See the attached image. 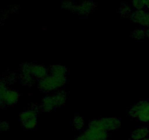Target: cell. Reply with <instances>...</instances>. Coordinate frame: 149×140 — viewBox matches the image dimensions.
<instances>
[{
  "label": "cell",
  "mask_w": 149,
  "mask_h": 140,
  "mask_svg": "<svg viewBox=\"0 0 149 140\" xmlns=\"http://www.w3.org/2000/svg\"><path fill=\"white\" fill-rule=\"evenodd\" d=\"M66 82V77H60L50 74L39 80V88L45 93L55 91L63 86Z\"/></svg>",
  "instance_id": "1"
},
{
  "label": "cell",
  "mask_w": 149,
  "mask_h": 140,
  "mask_svg": "<svg viewBox=\"0 0 149 140\" xmlns=\"http://www.w3.org/2000/svg\"><path fill=\"white\" fill-rule=\"evenodd\" d=\"M20 94L18 92L14 90L7 89V83L1 81L0 85V102L1 106H13L18 101Z\"/></svg>",
  "instance_id": "2"
},
{
  "label": "cell",
  "mask_w": 149,
  "mask_h": 140,
  "mask_svg": "<svg viewBox=\"0 0 149 140\" xmlns=\"http://www.w3.org/2000/svg\"><path fill=\"white\" fill-rule=\"evenodd\" d=\"M129 114L141 122L149 123V102L141 101L135 104L130 109Z\"/></svg>",
  "instance_id": "3"
},
{
  "label": "cell",
  "mask_w": 149,
  "mask_h": 140,
  "mask_svg": "<svg viewBox=\"0 0 149 140\" xmlns=\"http://www.w3.org/2000/svg\"><path fill=\"white\" fill-rule=\"evenodd\" d=\"M121 122L116 118H105L93 120L90 122L88 126L95 127L105 130L106 131H115L120 127Z\"/></svg>",
  "instance_id": "4"
},
{
  "label": "cell",
  "mask_w": 149,
  "mask_h": 140,
  "mask_svg": "<svg viewBox=\"0 0 149 140\" xmlns=\"http://www.w3.org/2000/svg\"><path fill=\"white\" fill-rule=\"evenodd\" d=\"M84 134L92 140H107L109 138L108 131L95 127L88 126Z\"/></svg>",
  "instance_id": "5"
},
{
  "label": "cell",
  "mask_w": 149,
  "mask_h": 140,
  "mask_svg": "<svg viewBox=\"0 0 149 140\" xmlns=\"http://www.w3.org/2000/svg\"><path fill=\"white\" fill-rule=\"evenodd\" d=\"M131 20L143 26L149 27V13L143 10H138L132 13Z\"/></svg>",
  "instance_id": "6"
},
{
  "label": "cell",
  "mask_w": 149,
  "mask_h": 140,
  "mask_svg": "<svg viewBox=\"0 0 149 140\" xmlns=\"http://www.w3.org/2000/svg\"><path fill=\"white\" fill-rule=\"evenodd\" d=\"M29 63H25L21 66V74L20 76V83L24 85H31L34 83V77L30 71Z\"/></svg>",
  "instance_id": "7"
},
{
  "label": "cell",
  "mask_w": 149,
  "mask_h": 140,
  "mask_svg": "<svg viewBox=\"0 0 149 140\" xmlns=\"http://www.w3.org/2000/svg\"><path fill=\"white\" fill-rule=\"evenodd\" d=\"M29 68H30L31 74L33 75L34 78L42 80L47 76L48 70L41 64H30Z\"/></svg>",
  "instance_id": "8"
},
{
  "label": "cell",
  "mask_w": 149,
  "mask_h": 140,
  "mask_svg": "<svg viewBox=\"0 0 149 140\" xmlns=\"http://www.w3.org/2000/svg\"><path fill=\"white\" fill-rule=\"evenodd\" d=\"M57 107L58 106H57L56 100H55L54 94L45 96L41 104V109L44 112H50Z\"/></svg>",
  "instance_id": "9"
},
{
  "label": "cell",
  "mask_w": 149,
  "mask_h": 140,
  "mask_svg": "<svg viewBox=\"0 0 149 140\" xmlns=\"http://www.w3.org/2000/svg\"><path fill=\"white\" fill-rule=\"evenodd\" d=\"M95 4L92 1H84L81 4L77 5L75 13H78L80 15H87L92 10H94Z\"/></svg>",
  "instance_id": "10"
},
{
  "label": "cell",
  "mask_w": 149,
  "mask_h": 140,
  "mask_svg": "<svg viewBox=\"0 0 149 140\" xmlns=\"http://www.w3.org/2000/svg\"><path fill=\"white\" fill-rule=\"evenodd\" d=\"M149 131L146 127H138L131 133L130 138L132 140H142L147 138Z\"/></svg>",
  "instance_id": "11"
},
{
  "label": "cell",
  "mask_w": 149,
  "mask_h": 140,
  "mask_svg": "<svg viewBox=\"0 0 149 140\" xmlns=\"http://www.w3.org/2000/svg\"><path fill=\"white\" fill-rule=\"evenodd\" d=\"M50 74L52 75L60 76V77H65L66 74L68 73V69L64 66L61 64H55L50 67Z\"/></svg>",
  "instance_id": "12"
},
{
  "label": "cell",
  "mask_w": 149,
  "mask_h": 140,
  "mask_svg": "<svg viewBox=\"0 0 149 140\" xmlns=\"http://www.w3.org/2000/svg\"><path fill=\"white\" fill-rule=\"evenodd\" d=\"M37 109L36 107H33L31 109H28L21 112L20 115V120L21 123L33 118V117H37Z\"/></svg>",
  "instance_id": "13"
},
{
  "label": "cell",
  "mask_w": 149,
  "mask_h": 140,
  "mask_svg": "<svg viewBox=\"0 0 149 140\" xmlns=\"http://www.w3.org/2000/svg\"><path fill=\"white\" fill-rule=\"evenodd\" d=\"M54 96L56 100L57 106H63L67 101V94L63 90H58L56 93H54Z\"/></svg>",
  "instance_id": "14"
},
{
  "label": "cell",
  "mask_w": 149,
  "mask_h": 140,
  "mask_svg": "<svg viewBox=\"0 0 149 140\" xmlns=\"http://www.w3.org/2000/svg\"><path fill=\"white\" fill-rule=\"evenodd\" d=\"M22 123H23V127H24L26 129H33V128L36 127V124H37V117H33V118H30V119L23 122Z\"/></svg>",
  "instance_id": "15"
},
{
  "label": "cell",
  "mask_w": 149,
  "mask_h": 140,
  "mask_svg": "<svg viewBox=\"0 0 149 140\" xmlns=\"http://www.w3.org/2000/svg\"><path fill=\"white\" fill-rule=\"evenodd\" d=\"M73 125H74V128L77 130H81V128H83L84 125V121L81 117L80 116H75V118L73 120Z\"/></svg>",
  "instance_id": "16"
},
{
  "label": "cell",
  "mask_w": 149,
  "mask_h": 140,
  "mask_svg": "<svg viewBox=\"0 0 149 140\" xmlns=\"http://www.w3.org/2000/svg\"><path fill=\"white\" fill-rule=\"evenodd\" d=\"M119 13L124 17H127L132 15V8L130 5L127 4H122V6L119 8Z\"/></svg>",
  "instance_id": "17"
},
{
  "label": "cell",
  "mask_w": 149,
  "mask_h": 140,
  "mask_svg": "<svg viewBox=\"0 0 149 140\" xmlns=\"http://www.w3.org/2000/svg\"><path fill=\"white\" fill-rule=\"evenodd\" d=\"M146 35V31L143 29H137L132 32V36L136 39H141Z\"/></svg>",
  "instance_id": "18"
},
{
  "label": "cell",
  "mask_w": 149,
  "mask_h": 140,
  "mask_svg": "<svg viewBox=\"0 0 149 140\" xmlns=\"http://www.w3.org/2000/svg\"><path fill=\"white\" fill-rule=\"evenodd\" d=\"M76 7H77V5H75L71 1H64L62 3V8L69 10V11L73 12V13L76 12Z\"/></svg>",
  "instance_id": "19"
},
{
  "label": "cell",
  "mask_w": 149,
  "mask_h": 140,
  "mask_svg": "<svg viewBox=\"0 0 149 140\" xmlns=\"http://www.w3.org/2000/svg\"><path fill=\"white\" fill-rule=\"evenodd\" d=\"M132 4L137 10H143L146 7V0H132Z\"/></svg>",
  "instance_id": "20"
},
{
  "label": "cell",
  "mask_w": 149,
  "mask_h": 140,
  "mask_svg": "<svg viewBox=\"0 0 149 140\" xmlns=\"http://www.w3.org/2000/svg\"><path fill=\"white\" fill-rule=\"evenodd\" d=\"M10 128V125L7 122H2L0 124V129L1 131H8Z\"/></svg>",
  "instance_id": "21"
},
{
  "label": "cell",
  "mask_w": 149,
  "mask_h": 140,
  "mask_svg": "<svg viewBox=\"0 0 149 140\" xmlns=\"http://www.w3.org/2000/svg\"><path fill=\"white\" fill-rule=\"evenodd\" d=\"M76 140H92V139H89L88 137L86 136L83 134H81V135H79V136H77V139Z\"/></svg>",
  "instance_id": "22"
},
{
  "label": "cell",
  "mask_w": 149,
  "mask_h": 140,
  "mask_svg": "<svg viewBox=\"0 0 149 140\" xmlns=\"http://www.w3.org/2000/svg\"><path fill=\"white\" fill-rule=\"evenodd\" d=\"M146 7L149 9V0H146Z\"/></svg>",
  "instance_id": "23"
},
{
  "label": "cell",
  "mask_w": 149,
  "mask_h": 140,
  "mask_svg": "<svg viewBox=\"0 0 149 140\" xmlns=\"http://www.w3.org/2000/svg\"><path fill=\"white\" fill-rule=\"evenodd\" d=\"M146 36H148V37H149V27L148 29L146 31Z\"/></svg>",
  "instance_id": "24"
},
{
  "label": "cell",
  "mask_w": 149,
  "mask_h": 140,
  "mask_svg": "<svg viewBox=\"0 0 149 140\" xmlns=\"http://www.w3.org/2000/svg\"><path fill=\"white\" fill-rule=\"evenodd\" d=\"M142 140H149V139L148 138H146V139H142Z\"/></svg>",
  "instance_id": "25"
}]
</instances>
